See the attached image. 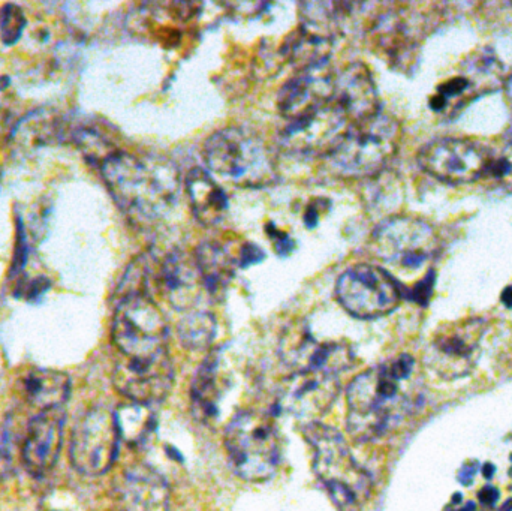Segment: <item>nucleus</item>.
Returning <instances> with one entry per match:
<instances>
[{
  "label": "nucleus",
  "mask_w": 512,
  "mask_h": 511,
  "mask_svg": "<svg viewBox=\"0 0 512 511\" xmlns=\"http://www.w3.org/2000/svg\"><path fill=\"white\" fill-rule=\"evenodd\" d=\"M415 362L408 354L367 369L346 389V428L360 443H372L414 416L421 396L412 384Z\"/></svg>",
  "instance_id": "nucleus-1"
},
{
  "label": "nucleus",
  "mask_w": 512,
  "mask_h": 511,
  "mask_svg": "<svg viewBox=\"0 0 512 511\" xmlns=\"http://www.w3.org/2000/svg\"><path fill=\"white\" fill-rule=\"evenodd\" d=\"M65 414L60 410L41 411L36 414L23 435L21 459L32 476H44L57 464L63 444Z\"/></svg>",
  "instance_id": "nucleus-19"
},
{
  "label": "nucleus",
  "mask_w": 512,
  "mask_h": 511,
  "mask_svg": "<svg viewBox=\"0 0 512 511\" xmlns=\"http://www.w3.org/2000/svg\"><path fill=\"white\" fill-rule=\"evenodd\" d=\"M481 180H486L490 188L502 192H512V141L504 146L492 149L486 173Z\"/></svg>",
  "instance_id": "nucleus-31"
},
{
  "label": "nucleus",
  "mask_w": 512,
  "mask_h": 511,
  "mask_svg": "<svg viewBox=\"0 0 512 511\" xmlns=\"http://www.w3.org/2000/svg\"><path fill=\"white\" fill-rule=\"evenodd\" d=\"M487 323L483 318H468L444 324L432 342V368L447 380L462 378L474 368Z\"/></svg>",
  "instance_id": "nucleus-16"
},
{
  "label": "nucleus",
  "mask_w": 512,
  "mask_h": 511,
  "mask_svg": "<svg viewBox=\"0 0 512 511\" xmlns=\"http://www.w3.org/2000/svg\"><path fill=\"white\" fill-rule=\"evenodd\" d=\"M504 65L492 48H477L462 60L457 74L436 87L430 107L444 116H456L475 99L504 89Z\"/></svg>",
  "instance_id": "nucleus-9"
},
{
  "label": "nucleus",
  "mask_w": 512,
  "mask_h": 511,
  "mask_svg": "<svg viewBox=\"0 0 512 511\" xmlns=\"http://www.w3.org/2000/svg\"><path fill=\"white\" fill-rule=\"evenodd\" d=\"M203 155L212 173L240 188H265L279 177L276 158L267 143L240 126H228L210 135Z\"/></svg>",
  "instance_id": "nucleus-5"
},
{
  "label": "nucleus",
  "mask_w": 512,
  "mask_h": 511,
  "mask_svg": "<svg viewBox=\"0 0 512 511\" xmlns=\"http://www.w3.org/2000/svg\"><path fill=\"white\" fill-rule=\"evenodd\" d=\"M333 39V36L321 30L300 24V27L286 38L282 54L286 62L297 69V72L322 68L330 62Z\"/></svg>",
  "instance_id": "nucleus-25"
},
{
  "label": "nucleus",
  "mask_w": 512,
  "mask_h": 511,
  "mask_svg": "<svg viewBox=\"0 0 512 511\" xmlns=\"http://www.w3.org/2000/svg\"><path fill=\"white\" fill-rule=\"evenodd\" d=\"M492 147L472 138H439L418 153V164L441 182L463 185L481 180Z\"/></svg>",
  "instance_id": "nucleus-13"
},
{
  "label": "nucleus",
  "mask_w": 512,
  "mask_h": 511,
  "mask_svg": "<svg viewBox=\"0 0 512 511\" xmlns=\"http://www.w3.org/2000/svg\"><path fill=\"white\" fill-rule=\"evenodd\" d=\"M262 260H264V252H262L258 246L252 245V243H246V245L243 246L242 257H240L239 261L240 266L249 267Z\"/></svg>",
  "instance_id": "nucleus-35"
},
{
  "label": "nucleus",
  "mask_w": 512,
  "mask_h": 511,
  "mask_svg": "<svg viewBox=\"0 0 512 511\" xmlns=\"http://www.w3.org/2000/svg\"><path fill=\"white\" fill-rule=\"evenodd\" d=\"M445 5L439 3H393L382 5L367 20V36L388 62L406 71L417 60L418 50L444 20Z\"/></svg>",
  "instance_id": "nucleus-4"
},
{
  "label": "nucleus",
  "mask_w": 512,
  "mask_h": 511,
  "mask_svg": "<svg viewBox=\"0 0 512 511\" xmlns=\"http://www.w3.org/2000/svg\"><path fill=\"white\" fill-rule=\"evenodd\" d=\"M99 168L117 206L138 224L164 218L179 197V168L164 156L119 150Z\"/></svg>",
  "instance_id": "nucleus-2"
},
{
  "label": "nucleus",
  "mask_w": 512,
  "mask_h": 511,
  "mask_svg": "<svg viewBox=\"0 0 512 511\" xmlns=\"http://www.w3.org/2000/svg\"><path fill=\"white\" fill-rule=\"evenodd\" d=\"M267 234L271 237V239H273V245L274 248H276L277 254H291L292 249H294V242H292V239L288 236V234L277 230V228H274L273 225L267 227Z\"/></svg>",
  "instance_id": "nucleus-34"
},
{
  "label": "nucleus",
  "mask_w": 512,
  "mask_h": 511,
  "mask_svg": "<svg viewBox=\"0 0 512 511\" xmlns=\"http://www.w3.org/2000/svg\"><path fill=\"white\" fill-rule=\"evenodd\" d=\"M493 473H495V465H492V464L484 465V468H483L484 477H487V479H490V477H493Z\"/></svg>",
  "instance_id": "nucleus-39"
},
{
  "label": "nucleus",
  "mask_w": 512,
  "mask_h": 511,
  "mask_svg": "<svg viewBox=\"0 0 512 511\" xmlns=\"http://www.w3.org/2000/svg\"><path fill=\"white\" fill-rule=\"evenodd\" d=\"M351 123L333 102L319 105L297 119L288 120L280 132V146L292 155L304 158L328 156Z\"/></svg>",
  "instance_id": "nucleus-14"
},
{
  "label": "nucleus",
  "mask_w": 512,
  "mask_h": 511,
  "mask_svg": "<svg viewBox=\"0 0 512 511\" xmlns=\"http://www.w3.org/2000/svg\"><path fill=\"white\" fill-rule=\"evenodd\" d=\"M504 92L505 98H507L508 105H510V108L512 110V72L510 75H507V78H505Z\"/></svg>",
  "instance_id": "nucleus-37"
},
{
  "label": "nucleus",
  "mask_w": 512,
  "mask_h": 511,
  "mask_svg": "<svg viewBox=\"0 0 512 511\" xmlns=\"http://www.w3.org/2000/svg\"><path fill=\"white\" fill-rule=\"evenodd\" d=\"M119 443L114 413L105 408H92L72 429L69 443L72 467L83 476H102L116 462Z\"/></svg>",
  "instance_id": "nucleus-12"
},
{
  "label": "nucleus",
  "mask_w": 512,
  "mask_h": 511,
  "mask_svg": "<svg viewBox=\"0 0 512 511\" xmlns=\"http://www.w3.org/2000/svg\"><path fill=\"white\" fill-rule=\"evenodd\" d=\"M24 29V15L15 5H6L0 14V36L6 44H14Z\"/></svg>",
  "instance_id": "nucleus-32"
},
{
  "label": "nucleus",
  "mask_w": 512,
  "mask_h": 511,
  "mask_svg": "<svg viewBox=\"0 0 512 511\" xmlns=\"http://www.w3.org/2000/svg\"><path fill=\"white\" fill-rule=\"evenodd\" d=\"M225 450L234 473L251 483L276 474L280 464V438L273 420L256 410L237 413L225 428Z\"/></svg>",
  "instance_id": "nucleus-7"
},
{
  "label": "nucleus",
  "mask_w": 512,
  "mask_h": 511,
  "mask_svg": "<svg viewBox=\"0 0 512 511\" xmlns=\"http://www.w3.org/2000/svg\"><path fill=\"white\" fill-rule=\"evenodd\" d=\"M120 440L138 447L146 441L153 429V414L147 405L128 402L114 413Z\"/></svg>",
  "instance_id": "nucleus-28"
},
{
  "label": "nucleus",
  "mask_w": 512,
  "mask_h": 511,
  "mask_svg": "<svg viewBox=\"0 0 512 511\" xmlns=\"http://www.w3.org/2000/svg\"><path fill=\"white\" fill-rule=\"evenodd\" d=\"M372 249L385 263L420 269L441 251V237L429 222L417 216H391L373 231Z\"/></svg>",
  "instance_id": "nucleus-10"
},
{
  "label": "nucleus",
  "mask_w": 512,
  "mask_h": 511,
  "mask_svg": "<svg viewBox=\"0 0 512 511\" xmlns=\"http://www.w3.org/2000/svg\"><path fill=\"white\" fill-rule=\"evenodd\" d=\"M18 393L30 407L41 411L59 410L71 393L68 375L51 369H30L18 381Z\"/></svg>",
  "instance_id": "nucleus-24"
},
{
  "label": "nucleus",
  "mask_w": 512,
  "mask_h": 511,
  "mask_svg": "<svg viewBox=\"0 0 512 511\" xmlns=\"http://www.w3.org/2000/svg\"><path fill=\"white\" fill-rule=\"evenodd\" d=\"M502 303H504L507 308H512V285L510 287L505 288L504 293H502Z\"/></svg>",
  "instance_id": "nucleus-38"
},
{
  "label": "nucleus",
  "mask_w": 512,
  "mask_h": 511,
  "mask_svg": "<svg viewBox=\"0 0 512 511\" xmlns=\"http://www.w3.org/2000/svg\"><path fill=\"white\" fill-rule=\"evenodd\" d=\"M158 287L168 303L185 314L197 311L206 291L194 255L183 251L170 252L159 263Z\"/></svg>",
  "instance_id": "nucleus-21"
},
{
  "label": "nucleus",
  "mask_w": 512,
  "mask_h": 511,
  "mask_svg": "<svg viewBox=\"0 0 512 511\" xmlns=\"http://www.w3.org/2000/svg\"><path fill=\"white\" fill-rule=\"evenodd\" d=\"M336 296L349 314L361 320H373L399 306L402 290L381 267L355 264L337 279Z\"/></svg>",
  "instance_id": "nucleus-11"
},
{
  "label": "nucleus",
  "mask_w": 512,
  "mask_h": 511,
  "mask_svg": "<svg viewBox=\"0 0 512 511\" xmlns=\"http://www.w3.org/2000/svg\"><path fill=\"white\" fill-rule=\"evenodd\" d=\"M195 261L210 296H219L234 278L233 257L219 243L204 242L195 251Z\"/></svg>",
  "instance_id": "nucleus-27"
},
{
  "label": "nucleus",
  "mask_w": 512,
  "mask_h": 511,
  "mask_svg": "<svg viewBox=\"0 0 512 511\" xmlns=\"http://www.w3.org/2000/svg\"><path fill=\"white\" fill-rule=\"evenodd\" d=\"M186 194L192 213L206 227L219 224L228 210V197L224 189L203 168H194L186 176Z\"/></svg>",
  "instance_id": "nucleus-26"
},
{
  "label": "nucleus",
  "mask_w": 512,
  "mask_h": 511,
  "mask_svg": "<svg viewBox=\"0 0 512 511\" xmlns=\"http://www.w3.org/2000/svg\"><path fill=\"white\" fill-rule=\"evenodd\" d=\"M502 510L512 511V500L507 501V503L504 504V507H502Z\"/></svg>",
  "instance_id": "nucleus-40"
},
{
  "label": "nucleus",
  "mask_w": 512,
  "mask_h": 511,
  "mask_svg": "<svg viewBox=\"0 0 512 511\" xmlns=\"http://www.w3.org/2000/svg\"><path fill=\"white\" fill-rule=\"evenodd\" d=\"M117 392L135 404L150 405L165 401L174 386L171 357L158 362L135 363L119 360L113 372Z\"/></svg>",
  "instance_id": "nucleus-18"
},
{
  "label": "nucleus",
  "mask_w": 512,
  "mask_h": 511,
  "mask_svg": "<svg viewBox=\"0 0 512 511\" xmlns=\"http://www.w3.org/2000/svg\"><path fill=\"white\" fill-rule=\"evenodd\" d=\"M340 392L339 375L330 372L289 374L280 386L279 404L304 425L319 422Z\"/></svg>",
  "instance_id": "nucleus-17"
},
{
  "label": "nucleus",
  "mask_w": 512,
  "mask_h": 511,
  "mask_svg": "<svg viewBox=\"0 0 512 511\" xmlns=\"http://www.w3.org/2000/svg\"><path fill=\"white\" fill-rule=\"evenodd\" d=\"M283 365L297 372H330L342 375L354 363L349 345L342 342H318L304 324L294 323L283 332L279 342Z\"/></svg>",
  "instance_id": "nucleus-15"
},
{
  "label": "nucleus",
  "mask_w": 512,
  "mask_h": 511,
  "mask_svg": "<svg viewBox=\"0 0 512 511\" xmlns=\"http://www.w3.org/2000/svg\"><path fill=\"white\" fill-rule=\"evenodd\" d=\"M331 102L351 125L381 113L372 72L361 62L349 63L339 74H334Z\"/></svg>",
  "instance_id": "nucleus-20"
},
{
  "label": "nucleus",
  "mask_w": 512,
  "mask_h": 511,
  "mask_svg": "<svg viewBox=\"0 0 512 511\" xmlns=\"http://www.w3.org/2000/svg\"><path fill=\"white\" fill-rule=\"evenodd\" d=\"M334 74L328 66L298 72L279 92L277 107L286 120L297 119L307 111L327 104L333 95Z\"/></svg>",
  "instance_id": "nucleus-23"
},
{
  "label": "nucleus",
  "mask_w": 512,
  "mask_h": 511,
  "mask_svg": "<svg viewBox=\"0 0 512 511\" xmlns=\"http://www.w3.org/2000/svg\"><path fill=\"white\" fill-rule=\"evenodd\" d=\"M218 372H216L215 360H207L195 375L192 386V404L195 414L201 419H212L218 410Z\"/></svg>",
  "instance_id": "nucleus-30"
},
{
  "label": "nucleus",
  "mask_w": 512,
  "mask_h": 511,
  "mask_svg": "<svg viewBox=\"0 0 512 511\" xmlns=\"http://www.w3.org/2000/svg\"><path fill=\"white\" fill-rule=\"evenodd\" d=\"M170 489L164 477L147 465L123 473L116 491L114 511H168Z\"/></svg>",
  "instance_id": "nucleus-22"
},
{
  "label": "nucleus",
  "mask_w": 512,
  "mask_h": 511,
  "mask_svg": "<svg viewBox=\"0 0 512 511\" xmlns=\"http://www.w3.org/2000/svg\"><path fill=\"white\" fill-rule=\"evenodd\" d=\"M433 285H435V272L430 270V272L412 288V300L420 303V305H427L430 297H432Z\"/></svg>",
  "instance_id": "nucleus-33"
},
{
  "label": "nucleus",
  "mask_w": 512,
  "mask_h": 511,
  "mask_svg": "<svg viewBox=\"0 0 512 511\" xmlns=\"http://www.w3.org/2000/svg\"><path fill=\"white\" fill-rule=\"evenodd\" d=\"M304 438L312 447L313 468L339 511H363L372 495V479L358 464L337 429L322 423L304 425Z\"/></svg>",
  "instance_id": "nucleus-3"
},
{
  "label": "nucleus",
  "mask_w": 512,
  "mask_h": 511,
  "mask_svg": "<svg viewBox=\"0 0 512 511\" xmlns=\"http://www.w3.org/2000/svg\"><path fill=\"white\" fill-rule=\"evenodd\" d=\"M507 137H508V140L512 141V123H511L510 128H508Z\"/></svg>",
  "instance_id": "nucleus-41"
},
{
  "label": "nucleus",
  "mask_w": 512,
  "mask_h": 511,
  "mask_svg": "<svg viewBox=\"0 0 512 511\" xmlns=\"http://www.w3.org/2000/svg\"><path fill=\"white\" fill-rule=\"evenodd\" d=\"M402 128L394 117L379 113L352 123L327 156L331 168L346 179H375L399 152Z\"/></svg>",
  "instance_id": "nucleus-6"
},
{
  "label": "nucleus",
  "mask_w": 512,
  "mask_h": 511,
  "mask_svg": "<svg viewBox=\"0 0 512 511\" xmlns=\"http://www.w3.org/2000/svg\"><path fill=\"white\" fill-rule=\"evenodd\" d=\"M177 336L188 350H207L216 336L215 317L206 311L188 312L177 324Z\"/></svg>",
  "instance_id": "nucleus-29"
},
{
  "label": "nucleus",
  "mask_w": 512,
  "mask_h": 511,
  "mask_svg": "<svg viewBox=\"0 0 512 511\" xmlns=\"http://www.w3.org/2000/svg\"><path fill=\"white\" fill-rule=\"evenodd\" d=\"M113 342L126 362L168 359V326L161 308L147 294H125L113 317Z\"/></svg>",
  "instance_id": "nucleus-8"
},
{
  "label": "nucleus",
  "mask_w": 512,
  "mask_h": 511,
  "mask_svg": "<svg viewBox=\"0 0 512 511\" xmlns=\"http://www.w3.org/2000/svg\"><path fill=\"white\" fill-rule=\"evenodd\" d=\"M478 498H480L481 503L486 504V506H493V504L498 501L499 491L493 488V486H486V488L481 489Z\"/></svg>",
  "instance_id": "nucleus-36"
}]
</instances>
